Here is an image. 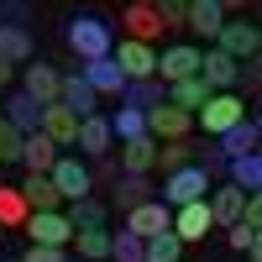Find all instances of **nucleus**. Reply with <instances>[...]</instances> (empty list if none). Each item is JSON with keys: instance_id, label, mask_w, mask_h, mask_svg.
Listing matches in <instances>:
<instances>
[{"instance_id": "obj_1", "label": "nucleus", "mask_w": 262, "mask_h": 262, "mask_svg": "<svg viewBox=\"0 0 262 262\" xmlns=\"http://www.w3.org/2000/svg\"><path fill=\"white\" fill-rule=\"evenodd\" d=\"M63 37H69V48L79 63H100V58H111L116 53V32H111V21L105 16H74L69 27H63Z\"/></svg>"}, {"instance_id": "obj_2", "label": "nucleus", "mask_w": 262, "mask_h": 262, "mask_svg": "<svg viewBox=\"0 0 262 262\" xmlns=\"http://www.w3.org/2000/svg\"><path fill=\"white\" fill-rule=\"evenodd\" d=\"M210 189H215V179H210L200 163H189V168H179V173H168V184H163L158 200H163L168 210H179V205H200Z\"/></svg>"}, {"instance_id": "obj_3", "label": "nucleus", "mask_w": 262, "mask_h": 262, "mask_svg": "<svg viewBox=\"0 0 262 262\" xmlns=\"http://www.w3.org/2000/svg\"><path fill=\"white\" fill-rule=\"evenodd\" d=\"M48 179H53V189H58V200H63V205H79V200H90V194H95V173L84 168L74 152H63V158L53 163Z\"/></svg>"}, {"instance_id": "obj_4", "label": "nucleus", "mask_w": 262, "mask_h": 262, "mask_svg": "<svg viewBox=\"0 0 262 262\" xmlns=\"http://www.w3.org/2000/svg\"><path fill=\"white\" fill-rule=\"evenodd\" d=\"M247 121V105H242V95H210L205 100V111H200V131H205V137H215V142H221L226 137V131L231 126H242Z\"/></svg>"}, {"instance_id": "obj_5", "label": "nucleus", "mask_w": 262, "mask_h": 262, "mask_svg": "<svg viewBox=\"0 0 262 262\" xmlns=\"http://www.w3.org/2000/svg\"><path fill=\"white\" fill-rule=\"evenodd\" d=\"M111 63L121 69V79L126 84H142V79H158V48H142V42H116V53H111Z\"/></svg>"}, {"instance_id": "obj_6", "label": "nucleus", "mask_w": 262, "mask_h": 262, "mask_svg": "<svg viewBox=\"0 0 262 262\" xmlns=\"http://www.w3.org/2000/svg\"><path fill=\"white\" fill-rule=\"evenodd\" d=\"M194 74H200V48H194V42H168L158 53V84L163 90L179 84V79H194Z\"/></svg>"}, {"instance_id": "obj_7", "label": "nucleus", "mask_w": 262, "mask_h": 262, "mask_svg": "<svg viewBox=\"0 0 262 262\" xmlns=\"http://www.w3.org/2000/svg\"><path fill=\"white\" fill-rule=\"evenodd\" d=\"M121 27H126V42H142V48H152V42L163 37V21H158V6H152V0H131L121 11Z\"/></svg>"}, {"instance_id": "obj_8", "label": "nucleus", "mask_w": 262, "mask_h": 262, "mask_svg": "<svg viewBox=\"0 0 262 262\" xmlns=\"http://www.w3.org/2000/svg\"><path fill=\"white\" fill-rule=\"evenodd\" d=\"M58 90H63V74L53 69V63H27V79H21V95H27L32 105H58Z\"/></svg>"}, {"instance_id": "obj_9", "label": "nucleus", "mask_w": 262, "mask_h": 262, "mask_svg": "<svg viewBox=\"0 0 262 262\" xmlns=\"http://www.w3.org/2000/svg\"><path fill=\"white\" fill-rule=\"evenodd\" d=\"M210 48H221L226 58H236V63H247V58H257V48H262V37H257V27H252V21H226V27H221V37H215Z\"/></svg>"}, {"instance_id": "obj_10", "label": "nucleus", "mask_w": 262, "mask_h": 262, "mask_svg": "<svg viewBox=\"0 0 262 262\" xmlns=\"http://www.w3.org/2000/svg\"><path fill=\"white\" fill-rule=\"evenodd\" d=\"M189 131H194V116L173 111L168 100H163V105H152V111H147V137H152V142H184Z\"/></svg>"}, {"instance_id": "obj_11", "label": "nucleus", "mask_w": 262, "mask_h": 262, "mask_svg": "<svg viewBox=\"0 0 262 262\" xmlns=\"http://www.w3.org/2000/svg\"><path fill=\"white\" fill-rule=\"evenodd\" d=\"M173 226V210L163 205V200H147V205H137V210H126V231L137 236V242H152V236H163Z\"/></svg>"}, {"instance_id": "obj_12", "label": "nucleus", "mask_w": 262, "mask_h": 262, "mask_svg": "<svg viewBox=\"0 0 262 262\" xmlns=\"http://www.w3.org/2000/svg\"><path fill=\"white\" fill-rule=\"evenodd\" d=\"M27 231H32V247H58V252L74 247V226L63 221V210H53V215H27Z\"/></svg>"}, {"instance_id": "obj_13", "label": "nucleus", "mask_w": 262, "mask_h": 262, "mask_svg": "<svg viewBox=\"0 0 262 262\" xmlns=\"http://www.w3.org/2000/svg\"><path fill=\"white\" fill-rule=\"evenodd\" d=\"M236 69H242V63L226 58L221 48H200V79L210 84L215 95H231V90H236Z\"/></svg>"}, {"instance_id": "obj_14", "label": "nucleus", "mask_w": 262, "mask_h": 262, "mask_svg": "<svg viewBox=\"0 0 262 262\" xmlns=\"http://www.w3.org/2000/svg\"><path fill=\"white\" fill-rule=\"evenodd\" d=\"M205 210H210V221L215 226H236V221H242V210H247V194L242 189H236V184H215L210 194H205Z\"/></svg>"}, {"instance_id": "obj_15", "label": "nucleus", "mask_w": 262, "mask_h": 262, "mask_svg": "<svg viewBox=\"0 0 262 262\" xmlns=\"http://www.w3.org/2000/svg\"><path fill=\"white\" fill-rule=\"evenodd\" d=\"M37 131H42V137H48L58 152H69V147L79 142V116L69 111V105H48V111H42V126H37Z\"/></svg>"}, {"instance_id": "obj_16", "label": "nucleus", "mask_w": 262, "mask_h": 262, "mask_svg": "<svg viewBox=\"0 0 262 262\" xmlns=\"http://www.w3.org/2000/svg\"><path fill=\"white\" fill-rule=\"evenodd\" d=\"M168 231L179 236V247H189V242H205V236L215 231V221H210L205 200H200V205H179V210H173V226H168Z\"/></svg>"}, {"instance_id": "obj_17", "label": "nucleus", "mask_w": 262, "mask_h": 262, "mask_svg": "<svg viewBox=\"0 0 262 262\" xmlns=\"http://www.w3.org/2000/svg\"><path fill=\"white\" fill-rule=\"evenodd\" d=\"M184 27H194L205 42H215V37H221V27H226V0H189Z\"/></svg>"}, {"instance_id": "obj_18", "label": "nucleus", "mask_w": 262, "mask_h": 262, "mask_svg": "<svg viewBox=\"0 0 262 262\" xmlns=\"http://www.w3.org/2000/svg\"><path fill=\"white\" fill-rule=\"evenodd\" d=\"M210 95H215V90H210L200 74H194V79H179V84H168V105H173V111H184V116H200Z\"/></svg>"}, {"instance_id": "obj_19", "label": "nucleus", "mask_w": 262, "mask_h": 262, "mask_svg": "<svg viewBox=\"0 0 262 262\" xmlns=\"http://www.w3.org/2000/svg\"><path fill=\"white\" fill-rule=\"evenodd\" d=\"M111 142H116V137H111V121H105L100 111L79 121V142H74V147L84 152V158H105V152H111Z\"/></svg>"}, {"instance_id": "obj_20", "label": "nucleus", "mask_w": 262, "mask_h": 262, "mask_svg": "<svg viewBox=\"0 0 262 262\" xmlns=\"http://www.w3.org/2000/svg\"><path fill=\"white\" fill-rule=\"evenodd\" d=\"M121 168L131 173V179H147V173L158 168V142H152V137H131V142H121Z\"/></svg>"}, {"instance_id": "obj_21", "label": "nucleus", "mask_w": 262, "mask_h": 262, "mask_svg": "<svg viewBox=\"0 0 262 262\" xmlns=\"http://www.w3.org/2000/svg\"><path fill=\"white\" fill-rule=\"evenodd\" d=\"M21 200H27L32 215H53V210H63V200H58V189H53L48 173H27V184H21Z\"/></svg>"}, {"instance_id": "obj_22", "label": "nucleus", "mask_w": 262, "mask_h": 262, "mask_svg": "<svg viewBox=\"0 0 262 262\" xmlns=\"http://www.w3.org/2000/svg\"><path fill=\"white\" fill-rule=\"evenodd\" d=\"M0 63H32V32L21 21H0Z\"/></svg>"}, {"instance_id": "obj_23", "label": "nucleus", "mask_w": 262, "mask_h": 262, "mask_svg": "<svg viewBox=\"0 0 262 262\" xmlns=\"http://www.w3.org/2000/svg\"><path fill=\"white\" fill-rule=\"evenodd\" d=\"M95 90H90V84H84V74L74 69V74H63V90H58V105H69V111L84 121V116H95Z\"/></svg>"}, {"instance_id": "obj_24", "label": "nucleus", "mask_w": 262, "mask_h": 262, "mask_svg": "<svg viewBox=\"0 0 262 262\" xmlns=\"http://www.w3.org/2000/svg\"><path fill=\"white\" fill-rule=\"evenodd\" d=\"M257 137H262V126H257V116H247L242 126H231L226 137H221V147H215V152H221L226 163H231V158H247V152H257Z\"/></svg>"}, {"instance_id": "obj_25", "label": "nucleus", "mask_w": 262, "mask_h": 262, "mask_svg": "<svg viewBox=\"0 0 262 262\" xmlns=\"http://www.w3.org/2000/svg\"><path fill=\"white\" fill-rule=\"evenodd\" d=\"M63 158V152L42 137V131H32V137H21V163H27V173H53V163Z\"/></svg>"}, {"instance_id": "obj_26", "label": "nucleus", "mask_w": 262, "mask_h": 262, "mask_svg": "<svg viewBox=\"0 0 262 262\" xmlns=\"http://www.w3.org/2000/svg\"><path fill=\"white\" fill-rule=\"evenodd\" d=\"M79 74H84V84H90L95 95H121L126 90V79H121V69L111 58H100V63H79Z\"/></svg>"}, {"instance_id": "obj_27", "label": "nucleus", "mask_w": 262, "mask_h": 262, "mask_svg": "<svg viewBox=\"0 0 262 262\" xmlns=\"http://www.w3.org/2000/svg\"><path fill=\"white\" fill-rule=\"evenodd\" d=\"M0 121H11V126L21 131V137H32V131L42 126V105H32L27 95H21V90H16V95L6 100V111H0Z\"/></svg>"}, {"instance_id": "obj_28", "label": "nucleus", "mask_w": 262, "mask_h": 262, "mask_svg": "<svg viewBox=\"0 0 262 262\" xmlns=\"http://www.w3.org/2000/svg\"><path fill=\"white\" fill-rule=\"evenodd\" d=\"M105 215H111V210H105V200H95V194H90V200H79V205H63V221L74 226V236H79V231H100Z\"/></svg>"}, {"instance_id": "obj_29", "label": "nucleus", "mask_w": 262, "mask_h": 262, "mask_svg": "<svg viewBox=\"0 0 262 262\" xmlns=\"http://www.w3.org/2000/svg\"><path fill=\"white\" fill-rule=\"evenodd\" d=\"M231 184L242 189V194H257L262 189V152H247V158H231Z\"/></svg>"}, {"instance_id": "obj_30", "label": "nucleus", "mask_w": 262, "mask_h": 262, "mask_svg": "<svg viewBox=\"0 0 262 262\" xmlns=\"http://www.w3.org/2000/svg\"><path fill=\"white\" fill-rule=\"evenodd\" d=\"M121 100H126V111H142V116H147L152 105H163V100H168V90H163L158 79H142V84H126Z\"/></svg>"}, {"instance_id": "obj_31", "label": "nucleus", "mask_w": 262, "mask_h": 262, "mask_svg": "<svg viewBox=\"0 0 262 262\" xmlns=\"http://www.w3.org/2000/svg\"><path fill=\"white\" fill-rule=\"evenodd\" d=\"M147 200H158L152 194V179H131V173H121V184H116V210H137Z\"/></svg>"}, {"instance_id": "obj_32", "label": "nucleus", "mask_w": 262, "mask_h": 262, "mask_svg": "<svg viewBox=\"0 0 262 262\" xmlns=\"http://www.w3.org/2000/svg\"><path fill=\"white\" fill-rule=\"evenodd\" d=\"M27 200H21V189L11 184H0V231H16V226H27Z\"/></svg>"}, {"instance_id": "obj_33", "label": "nucleus", "mask_w": 262, "mask_h": 262, "mask_svg": "<svg viewBox=\"0 0 262 262\" xmlns=\"http://www.w3.org/2000/svg\"><path fill=\"white\" fill-rule=\"evenodd\" d=\"M105 121H111V137H116V142L147 137V116H142V111H126V105H116V116H105Z\"/></svg>"}, {"instance_id": "obj_34", "label": "nucleus", "mask_w": 262, "mask_h": 262, "mask_svg": "<svg viewBox=\"0 0 262 262\" xmlns=\"http://www.w3.org/2000/svg\"><path fill=\"white\" fill-rule=\"evenodd\" d=\"M74 252H79L84 262H105V257H111V231H105V226H100V231H79V236H74Z\"/></svg>"}, {"instance_id": "obj_35", "label": "nucleus", "mask_w": 262, "mask_h": 262, "mask_svg": "<svg viewBox=\"0 0 262 262\" xmlns=\"http://www.w3.org/2000/svg\"><path fill=\"white\" fill-rule=\"evenodd\" d=\"M142 262H184L179 236H173V231H163V236H152V242H142Z\"/></svg>"}, {"instance_id": "obj_36", "label": "nucleus", "mask_w": 262, "mask_h": 262, "mask_svg": "<svg viewBox=\"0 0 262 262\" xmlns=\"http://www.w3.org/2000/svg\"><path fill=\"white\" fill-rule=\"evenodd\" d=\"M189 163H194V137L158 147V168H163V173H179V168H189Z\"/></svg>"}, {"instance_id": "obj_37", "label": "nucleus", "mask_w": 262, "mask_h": 262, "mask_svg": "<svg viewBox=\"0 0 262 262\" xmlns=\"http://www.w3.org/2000/svg\"><path fill=\"white\" fill-rule=\"evenodd\" d=\"M105 262H142V242L131 231H111V257Z\"/></svg>"}, {"instance_id": "obj_38", "label": "nucleus", "mask_w": 262, "mask_h": 262, "mask_svg": "<svg viewBox=\"0 0 262 262\" xmlns=\"http://www.w3.org/2000/svg\"><path fill=\"white\" fill-rule=\"evenodd\" d=\"M21 158V131L11 121H0V163H16Z\"/></svg>"}, {"instance_id": "obj_39", "label": "nucleus", "mask_w": 262, "mask_h": 262, "mask_svg": "<svg viewBox=\"0 0 262 262\" xmlns=\"http://www.w3.org/2000/svg\"><path fill=\"white\" fill-rule=\"evenodd\" d=\"M184 16H189V0H158V21H163V32H168V27H184Z\"/></svg>"}, {"instance_id": "obj_40", "label": "nucleus", "mask_w": 262, "mask_h": 262, "mask_svg": "<svg viewBox=\"0 0 262 262\" xmlns=\"http://www.w3.org/2000/svg\"><path fill=\"white\" fill-rule=\"evenodd\" d=\"M226 242H231V247H236V252H252V247H257V242H262V236H257V231H252V226H242V221H236V226H231V231H226Z\"/></svg>"}, {"instance_id": "obj_41", "label": "nucleus", "mask_w": 262, "mask_h": 262, "mask_svg": "<svg viewBox=\"0 0 262 262\" xmlns=\"http://www.w3.org/2000/svg\"><path fill=\"white\" fill-rule=\"evenodd\" d=\"M21 262H69V252H58V247H27Z\"/></svg>"}, {"instance_id": "obj_42", "label": "nucleus", "mask_w": 262, "mask_h": 262, "mask_svg": "<svg viewBox=\"0 0 262 262\" xmlns=\"http://www.w3.org/2000/svg\"><path fill=\"white\" fill-rule=\"evenodd\" d=\"M236 84H242V90H257V84H262V69H257V58H247L242 69H236Z\"/></svg>"}, {"instance_id": "obj_43", "label": "nucleus", "mask_w": 262, "mask_h": 262, "mask_svg": "<svg viewBox=\"0 0 262 262\" xmlns=\"http://www.w3.org/2000/svg\"><path fill=\"white\" fill-rule=\"evenodd\" d=\"M242 226L262 231V194H247V210H242Z\"/></svg>"}, {"instance_id": "obj_44", "label": "nucleus", "mask_w": 262, "mask_h": 262, "mask_svg": "<svg viewBox=\"0 0 262 262\" xmlns=\"http://www.w3.org/2000/svg\"><path fill=\"white\" fill-rule=\"evenodd\" d=\"M11 74H16V69H11V63H0V84H11Z\"/></svg>"}]
</instances>
